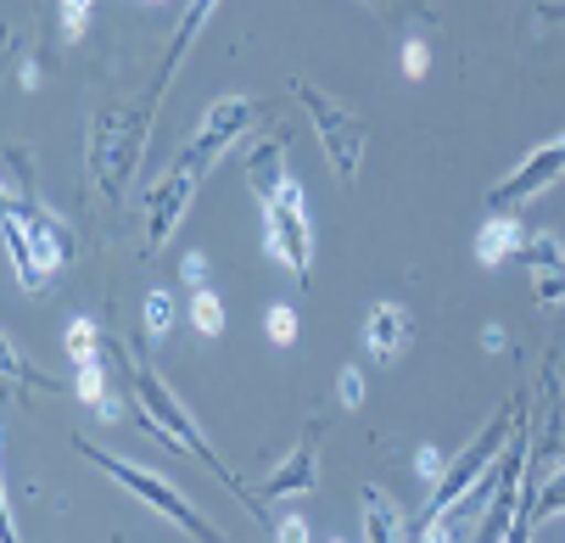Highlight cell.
<instances>
[{
	"mask_svg": "<svg viewBox=\"0 0 565 543\" xmlns=\"http://www.w3.org/2000/svg\"><path fill=\"white\" fill-rule=\"evenodd\" d=\"M364 543H403V510L381 488H364Z\"/></svg>",
	"mask_w": 565,
	"mask_h": 543,
	"instance_id": "9a60e30c",
	"label": "cell"
},
{
	"mask_svg": "<svg viewBox=\"0 0 565 543\" xmlns=\"http://www.w3.org/2000/svg\"><path fill=\"white\" fill-rule=\"evenodd\" d=\"M185 320L196 326V337H224V326H230L224 297H218L213 286H196V291H191V315H185Z\"/></svg>",
	"mask_w": 565,
	"mask_h": 543,
	"instance_id": "2e32d148",
	"label": "cell"
},
{
	"mask_svg": "<svg viewBox=\"0 0 565 543\" xmlns=\"http://www.w3.org/2000/svg\"><path fill=\"white\" fill-rule=\"evenodd\" d=\"M140 135L146 124H135L124 107H107L102 124H96V140H90V163H96V180H102V196L118 202L135 163H140Z\"/></svg>",
	"mask_w": 565,
	"mask_h": 543,
	"instance_id": "ba28073f",
	"label": "cell"
},
{
	"mask_svg": "<svg viewBox=\"0 0 565 543\" xmlns=\"http://www.w3.org/2000/svg\"><path fill=\"white\" fill-rule=\"evenodd\" d=\"M0 353H7V375H12V381H29V386H40V393H62V381H51V375L29 370V359L18 353V342H12V337L0 342Z\"/></svg>",
	"mask_w": 565,
	"mask_h": 543,
	"instance_id": "ffe728a7",
	"label": "cell"
},
{
	"mask_svg": "<svg viewBox=\"0 0 565 543\" xmlns=\"http://www.w3.org/2000/svg\"><path fill=\"white\" fill-rule=\"evenodd\" d=\"M264 253L275 264H286L308 286V269H313V219H308V196H302V185L291 174L264 202Z\"/></svg>",
	"mask_w": 565,
	"mask_h": 543,
	"instance_id": "8992f818",
	"label": "cell"
},
{
	"mask_svg": "<svg viewBox=\"0 0 565 543\" xmlns=\"http://www.w3.org/2000/svg\"><path fill=\"white\" fill-rule=\"evenodd\" d=\"M415 477H420L426 488H437V482L448 477V459H443L437 443H420V448H415Z\"/></svg>",
	"mask_w": 565,
	"mask_h": 543,
	"instance_id": "603a6c76",
	"label": "cell"
},
{
	"mask_svg": "<svg viewBox=\"0 0 565 543\" xmlns=\"http://www.w3.org/2000/svg\"><path fill=\"white\" fill-rule=\"evenodd\" d=\"M56 7H62V40L78 45V40H85V29H90L96 0H56Z\"/></svg>",
	"mask_w": 565,
	"mask_h": 543,
	"instance_id": "7402d4cb",
	"label": "cell"
},
{
	"mask_svg": "<svg viewBox=\"0 0 565 543\" xmlns=\"http://www.w3.org/2000/svg\"><path fill=\"white\" fill-rule=\"evenodd\" d=\"M331 543H342V537H331Z\"/></svg>",
	"mask_w": 565,
	"mask_h": 543,
	"instance_id": "d6a6232c",
	"label": "cell"
},
{
	"mask_svg": "<svg viewBox=\"0 0 565 543\" xmlns=\"http://www.w3.org/2000/svg\"><path fill=\"white\" fill-rule=\"evenodd\" d=\"M62 342H67V359H73V364H90V359H102V353H96V348H102V326H96L90 315H73Z\"/></svg>",
	"mask_w": 565,
	"mask_h": 543,
	"instance_id": "ac0fdd59",
	"label": "cell"
},
{
	"mask_svg": "<svg viewBox=\"0 0 565 543\" xmlns=\"http://www.w3.org/2000/svg\"><path fill=\"white\" fill-rule=\"evenodd\" d=\"M337 398H342V409H359V404H364V370H359V364H342Z\"/></svg>",
	"mask_w": 565,
	"mask_h": 543,
	"instance_id": "d4e9b609",
	"label": "cell"
},
{
	"mask_svg": "<svg viewBox=\"0 0 565 543\" xmlns=\"http://www.w3.org/2000/svg\"><path fill=\"white\" fill-rule=\"evenodd\" d=\"M247 185H253V196L258 202H269L280 185H286V140L275 135V140H264L253 158H247Z\"/></svg>",
	"mask_w": 565,
	"mask_h": 543,
	"instance_id": "5bb4252c",
	"label": "cell"
},
{
	"mask_svg": "<svg viewBox=\"0 0 565 543\" xmlns=\"http://www.w3.org/2000/svg\"><path fill=\"white\" fill-rule=\"evenodd\" d=\"M264 337L275 348H291L297 342V308L291 302H269V315H264Z\"/></svg>",
	"mask_w": 565,
	"mask_h": 543,
	"instance_id": "44dd1931",
	"label": "cell"
},
{
	"mask_svg": "<svg viewBox=\"0 0 565 543\" xmlns=\"http://www.w3.org/2000/svg\"><path fill=\"white\" fill-rule=\"evenodd\" d=\"M0 236H7V253H12V269L29 291H40L67 258H73V236L62 213H51L45 202H29V207H7L0 219Z\"/></svg>",
	"mask_w": 565,
	"mask_h": 543,
	"instance_id": "3957f363",
	"label": "cell"
},
{
	"mask_svg": "<svg viewBox=\"0 0 565 543\" xmlns=\"http://www.w3.org/2000/svg\"><path fill=\"white\" fill-rule=\"evenodd\" d=\"M113 353L124 359V370H129V381H135V393H140V409H135V415H140V420H146L157 437H163L169 448H185V454H196V459L207 465V471L224 482V488H235V493H241V482L224 471V465H218V454H213V443L202 437L196 415H191V409L174 398V386H169L163 375H157V370H151V364H146V359H140V353H135L124 337H113Z\"/></svg>",
	"mask_w": 565,
	"mask_h": 543,
	"instance_id": "7a4b0ae2",
	"label": "cell"
},
{
	"mask_svg": "<svg viewBox=\"0 0 565 543\" xmlns=\"http://www.w3.org/2000/svg\"><path fill=\"white\" fill-rule=\"evenodd\" d=\"M23 91H40V62H34V56L23 62Z\"/></svg>",
	"mask_w": 565,
	"mask_h": 543,
	"instance_id": "1f68e13d",
	"label": "cell"
},
{
	"mask_svg": "<svg viewBox=\"0 0 565 543\" xmlns=\"http://www.w3.org/2000/svg\"><path fill=\"white\" fill-rule=\"evenodd\" d=\"M313 532H308V521L302 515H280V526H275V543H308Z\"/></svg>",
	"mask_w": 565,
	"mask_h": 543,
	"instance_id": "83f0119b",
	"label": "cell"
},
{
	"mask_svg": "<svg viewBox=\"0 0 565 543\" xmlns=\"http://www.w3.org/2000/svg\"><path fill=\"white\" fill-rule=\"evenodd\" d=\"M426 73H431V45L403 40V79H426Z\"/></svg>",
	"mask_w": 565,
	"mask_h": 543,
	"instance_id": "cb8c5ba5",
	"label": "cell"
},
{
	"mask_svg": "<svg viewBox=\"0 0 565 543\" xmlns=\"http://www.w3.org/2000/svg\"><path fill=\"white\" fill-rule=\"evenodd\" d=\"M140 320H146V337H151V342H163V337L174 331V291H169V286H151Z\"/></svg>",
	"mask_w": 565,
	"mask_h": 543,
	"instance_id": "e0dca14e",
	"label": "cell"
},
{
	"mask_svg": "<svg viewBox=\"0 0 565 543\" xmlns=\"http://www.w3.org/2000/svg\"><path fill=\"white\" fill-rule=\"evenodd\" d=\"M319 437H326V426H319V420L302 426L297 448L264 477V499H297V493H308V488L319 482Z\"/></svg>",
	"mask_w": 565,
	"mask_h": 543,
	"instance_id": "30bf717a",
	"label": "cell"
},
{
	"mask_svg": "<svg viewBox=\"0 0 565 543\" xmlns=\"http://www.w3.org/2000/svg\"><path fill=\"white\" fill-rule=\"evenodd\" d=\"M96 415H102V420H124V398H113V393H107V398L96 404Z\"/></svg>",
	"mask_w": 565,
	"mask_h": 543,
	"instance_id": "4dcf8cb0",
	"label": "cell"
},
{
	"mask_svg": "<svg viewBox=\"0 0 565 543\" xmlns=\"http://www.w3.org/2000/svg\"><path fill=\"white\" fill-rule=\"evenodd\" d=\"M521 247H526V224L521 219H510V213H488V219H481V230H476V264L481 269L510 264Z\"/></svg>",
	"mask_w": 565,
	"mask_h": 543,
	"instance_id": "7c38bea8",
	"label": "cell"
},
{
	"mask_svg": "<svg viewBox=\"0 0 565 543\" xmlns=\"http://www.w3.org/2000/svg\"><path fill=\"white\" fill-rule=\"evenodd\" d=\"M180 280L196 291V286H207V253H185L180 258Z\"/></svg>",
	"mask_w": 565,
	"mask_h": 543,
	"instance_id": "4316f807",
	"label": "cell"
},
{
	"mask_svg": "<svg viewBox=\"0 0 565 543\" xmlns=\"http://www.w3.org/2000/svg\"><path fill=\"white\" fill-rule=\"evenodd\" d=\"M73 393L85 398L90 409L107 398V370H102V359H90V364H73Z\"/></svg>",
	"mask_w": 565,
	"mask_h": 543,
	"instance_id": "d6986e66",
	"label": "cell"
},
{
	"mask_svg": "<svg viewBox=\"0 0 565 543\" xmlns=\"http://www.w3.org/2000/svg\"><path fill=\"white\" fill-rule=\"evenodd\" d=\"M253 118H258V102H253V96H218V102L202 113L196 135L180 146V158L169 163V174L146 191V253L169 247V236L180 230V219H185L196 185L213 174V163L224 158V151L253 129Z\"/></svg>",
	"mask_w": 565,
	"mask_h": 543,
	"instance_id": "6da1fadb",
	"label": "cell"
},
{
	"mask_svg": "<svg viewBox=\"0 0 565 543\" xmlns=\"http://www.w3.org/2000/svg\"><path fill=\"white\" fill-rule=\"evenodd\" d=\"M481 348H488V353H504V348H510L504 326H481Z\"/></svg>",
	"mask_w": 565,
	"mask_h": 543,
	"instance_id": "f546056e",
	"label": "cell"
},
{
	"mask_svg": "<svg viewBox=\"0 0 565 543\" xmlns=\"http://www.w3.org/2000/svg\"><path fill=\"white\" fill-rule=\"evenodd\" d=\"M213 7H218V0H191V7H185V23H180V34H174V45H169V56H163V73H157V85H151V107H157V96L169 91L174 67H180V62H185V51H191V40H196V34L207 29Z\"/></svg>",
	"mask_w": 565,
	"mask_h": 543,
	"instance_id": "4fadbf2b",
	"label": "cell"
},
{
	"mask_svg": "<svg viewBox=\"0 0 565 543\" xmlns=\"http://www.w3.org/2000/svg\"><path fill=\"white\" fill-rule=\"evenodd\" d=\"M291 96L308 107L313 135H319V146H326L331 169H337L342 180H359V163H364V124H359L348 107H337L319 85H308V79H291Z\"/></svg>",
	"mask_w": 565,
	"mask_h": 543,
	"instance_id": "52a82bcc",
	"label": "cell"
},
{
	"mask_svg": "<svg viewBox=\"0 0 565 543\" xmlns=\"http://www.w3.org/2000/svg\"><path fill=\"white\" fill-rule=\"evenodd\" d=\"M559 174H565V135H559V140H543L537 151H526V158L493 185V207H515V202L548 191Z\"/></svg>",
	"mask_w": 565,
	"mask_h": 543,
	"instance_id": "9c48e42d",
	"label": "cell"
},
{
	"mask_svg": "<svg viewBox=\"0 0 565 543\" xmlns=\"http://www.w3.org/2000/svg\"><path fill=\"white\" fill-rule=\"evenodd\" d=\"M420 543H454V515H426Z\"/></svg>",
	"mask_w": 565,
	"mask_h": 543,
	"instance_id": "f1b7e54d",
	"label": "cell"
},
{
	"mask_svg": "<svg viewBox=\"0 0 565 543\" xmlns=\"http://www.w3.org/2000/svg\"><path fill=\"white\" fill-rule=\"evenodd\" d=\"M73 448L85 454V459L96 465V471H107L118 488H129L140 504H151L163 521H174L185 537H196V543H230V537H224V532H218V526H213V521H207V515H202V510H196L185 493H174V488H169L163 477H157V471H146V465H129V459H118V454L96 448L90 437H73Z\"/></svg>",
	"mask_w": 565,
	"mask_h": 543,
	"instance_id": "277c9868",
	"label": "cell"
},
{
	"mask_svg": "<svg viewBox=\"0 0 565 543\" xmlns=\"http://www.w3.org/2000/svg\"><path fill=\"white\" fill-rule=\"evenodd\" d=\"M521 426V415L515 409H504L499 420H488V426H481L465 448H459V459L448 465V477L431 488V504H426V515H454L459 521V510L470 504V493L476 488H488V477H493V465L504 459L499 448H504V437Z\"/></svg>",
	"mask_w": 565,
	"mask_h": 543,
	"instance_id": "5b68a950",
	"label": "cell"
},
{
	"mask_svg": "<svg viewBox=\"0 0 565 543\" xmlns=\"http://www.w3.org/2000/svg\"><path fill=\"white\" fill-rule=\"evenodd\" d=\"M415 342V320H409V308L403 302H370V315H364V353L375 359V364H392V359H403V348Z\"/></svg>",
	"mask_w": 565,
	"mask_h": 543,
	"instance_id": "8fae6325",
	"label": "cell"
},
{
	"mask_svg": "<svg viewBox=\"0 0 565 543\" xmlns=\"http://www.w3.org/2000/svg\"><path fill=\"white\" fill-rule=\"evenodd\" d=\"M559 510H565V471L543 488V504H532V515H537V521H548V515H559Z\"/></svg>",
	"mask_w": 565,
	"mask_h": 543,
	"instance_id": "484cf974",
	"label": "cell"
}]
</instances>
